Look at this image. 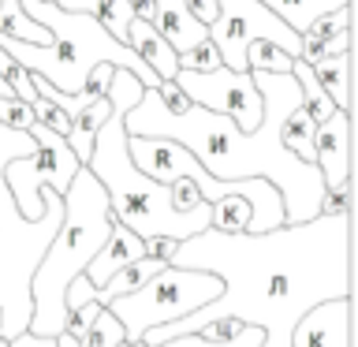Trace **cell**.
Here are the masks:
<instances>
[{
	"label": "cell",
	"mask_w": 358,
	"mask_h": 347,
	"mask_svg": "<svg viewBox=\"0 0 358 347\" xmlns=\"http://www.w3.org/2000/svg\"><path fill=\"white\" fill-rule=\"evenodd\" d=\"M145 257V239H138L131 228H123V224H116L112 220V232H108V239H105V246L94 254V262L86 265V280L94 288H105L112 276L120 273V269H127V265H134V262H142Z\"/></svg>",
	"instance_id": "4fadbf2b"
},
{
	"label": "cell",
	"mask_w": 358,
	"mask_h": 347,
	"mask_svg": "<svg viewBox=\"0 0 358 347\" xmlns=\"http://www.w3.org/2000/svg\"><path fill=\"white\" fill-rule=\"evenodd\" d=\"M313 164L321 172L324 190H340L351 183V112L336 108L313 131Z\"/></svg>",
	"instance_id": "8fae6325"
},
{
	"label": "cell",
	"mask_w": 358,
	"mask_h": 347,
	"mask_svg": "<svg viewBox=\"0 0 358 347\" xmlns=\"http://www.w3.org/2000/svg\"><path fill=\"white\" fill-rule=\"evenodd\" d=\"M265 340V332L262 329H254V325H246V329L239 336H231V340H206V336H179V340H168L161 347H262Z\"/></svg>",
	"instance_id": "603a6c76"
},
{
	"label": "cell",
	"mask_w": 358,
	"mask_h": 347,
	"mask_svg": "<svg viewBox=\"0 0 358 347\" xmlns=\"http://www.w3.org/2000/svg\"><path fill=\"white\" fill-rule=\"evenodd\" d=\"M179 60V71H213V67H220V52L213 49V41H198L194 49H187V52H179L176 56Z\"/></svg>",
	"instance_id": "d4e9b609"
},
{
	"label": "cell",
	"mask_w": 358,
	"mask_h": 347,
	"mask_svg": "<svg viewBox=\"0 0 358 347\" xmlns=\"http://www.w3.org/2000/svg\"><path fill=\"white\" fill-rule=\"evenodd\" d=\"M321 213H351V183L340 187V190H324Z\"/></svg>",
	"instance_id": "83f0119b"
},
{
	"label": "cell",
	"mask_w": 358,
	"mask_h": 347,
	"mask_svg": "<svg viewBox=\"0 0 358 347\" xmlns=\"http://www.w3.org/2000/svg\"><path fill=\"white\" fill-rule=\"evenodd\" d=\"M0 347H8V344H4V340H0Z\"/></svg>",
	"instance_id": "d6a6232c"
},
{
	"label": "cell",
	"mask_w": 358,
	"mask_h": 347,
	"mask_svg": "<svg viewBox=\"0 0 358 347\" xmlns=\"http://www.w3.org/2000/svg\"><path fill=\"white\" fill-rule=\"evenodd\" d=\"M187 8H190V15H194L201 27H209L213 19H217V0H187Z\"/></svg>",
	"instance_id": "f1b7e54d"
},
{
	"label": "cell",
	"mask_w": 358,
	"mask_h": 347,
	"mask_svg": "<svg viewBox=\"0 0 358 347\" xmlns=\"http://www.w3.org/2000/svg\"><path fill=\"white\" fill-rule=\"evenodd\" d=\"M0 97H15V94H11V86L4 83V78H0Z\"/></svg>",
	"instance_id": "4dcf8cb0"
},
{
	"label": "cell",
	"mask_w": 358,
	"mask_h": 347,
	"mask_svg": "<svg viewBox=\"0 0 358 347\" xmlns=\"http://www.w3.org/2000/svg\"><path fill=\"white\" fill-rule=\"evenodd\" d=\"M168 265L220 276L224 291L187 318L150 329L142 347L194 336L228 318L265 336H291L317 302L351 299V213H321L306 224H280L257 235L206 228L176 243Z\"/></svg>",
	"instance_id": "6da1fadb"
},
{
	"label": "cell",
	"mask_w": 358,
	"mask_h": 347,
	"mask_svg": "<svg viewBox=\"0 0 358 347\" xmlns=\"http://www.w3.org/2000/svg\"><path fill=\"white\" fill-rule=\"evenodd\" d=\"M60 198H64L60 232L52 235L49 250H45V257L38 262L34 280H30L34 313H30L27 332L45 336V340H56L64 332V325H67L64 291L75 276L86 273V265L94 262V254L105 246L108 232H112L108 194L86 164L75 172V179L67 183V190Z\"/></svg>",
	"instance_id": "5b68a950"
},
{
	"label": "cell",
	"mask_w": 358,
	"mask_h": 347,
	"mask_svg": "<svg viewBox=\"0 0 358 347\" xmlns=\"http://www.w3.org/2000/svg\"><path fill=\"white\" fill-rule=\"evenodd\" d=\"M19 8L27 11L38 27L49 30V45L0 38V49H4L27 75L45 78L52 90H60V94H78L97 64H112V67H120V71H131L145 90L161 86V78H157L123 41L112 38L97 19L83 15V11H64L56 4H45V0H19Z\"/></svg>",
	"instance_id": "277c9868"
},
{
	"label": "cell",
	"mask_w": 358,
	"mask_h": 347,
	"mask_svg": "<svg viewBox=\"0 0 358 347\" xmlns=\"http://www.w3.org/2000/svg\"><path fill=\"white\" fill-rule=\"evenodd\" d=\"M56 8H64V11H83V15L97 19L116 41L127 38V27H131V19H134L131 0H56Z\"/></svg>",
	"instance_id": "9a60e30c"
},
{
	"label": "cell",
	"mask_w": 358,
	"mask_h": 347,
	"mask_svg": "<svg viewBox=\"0 0 358 347\" xmlns=\"http://www.w3.org/2000/svg\"><path fill=\"white\" fill-rule=\"evenodd\" d=\"M172 83L183 90L190 105L235 120L239 131H254L262 123V90L254 86L250 71H231V67H213V71H176Z\"/></svg>",
	"instance_id": "30bf717a"
},
{
	"label": "cell",
	"mask_w": 358,
	"mask_h": 347,
	"mask_svg": "<svg viewBox=\"0 0 358 347\" xmlns=\"http://www.w3.org/2000/svg\"><path fill=\"white\" fill-rule=\"evenodd\" d=\"M254 86L262 90V123L254 131H239L235 120L206 112L198 105H187L183 112L164 108L157 90H142L138 105L123 116V131L142 134V139H172L183 150L194 153V161L213 179L235 183V179H265L284 198V224H306L321 217L324 183L321 172L295 153L284 150L280 127L284 120L302 105L299 83L291 75L273 71H250Z\"/></svg>",
	"instance_id": "7a4b0ae2"
},
{
	"label": "cell",
	"mask_w": 358,
	"mask_h": 347,
	"mask_svg": "<svg viewBox=\"0 0 358 347\" xmlns=\"http://www.w3.org/2000/svg\"><path fill=\"white\" fill-rule=\"evenodd\" d=\"M142 83L131 71H112V83L105 90L108 97V120L94 134V150H90L86 168L94 179L105 187L112 220L131 228L138 239H176L183 243L190 235L206 232L213 220V206L198 201L194 209H176V190L172 183H157V179L142 176L127 153V131H123V116L138 105Z\"/></svg>",
	"instance_id": "3957f363"
},
{
	"label": "cell",
	"mask_w": 358,
	"mask_h": 347,
	"mask_svg": "<svg viewBox=\"0 0 358 347\" xmlns=\"http://www.w3.org/2000/svg\"><path fill=\"white\" fill-rule=\"evenodd\" d=\"M30 139L38 142V150H34L30 157L8 161L4 164V183L11 190V198H15V209L22 213V217L38 220L45 213L41 190L49 187V190H56V194H64L67 183L75 179V172L83 164H78V157L71 153V146H67L64 134L49 131L45 123H34Z\"/></svg>",
	"instance_id": "9c48e42d"
},
{
	"label": "cell",
	"mask_w": 358,
	"mask_h": 347,
	"mask_svg": "<svg viewBox=\"0 0 358 347\" xmlns=\"http://www.w3.org/2000/svg\"><path fill=\"white\" fill-rule=\"evenodd\" d=\"M246 220H250V206H246V198L228 194V198L213 201V220H209V228H217V232H243Z\"/></svg>",
	"instance_id": "7402d4cb"
},
{
	"label": "cell",
	"mask_w": 358,
	"mask_h": 347,
	"mask_svg": "<svg viewBox=\"0 0 358 347\" xmlns=\"http://www.w3.org/2000/svg\"><path fill=\"white\" fill-rule=\"evenodd\" d=\"M313 131H317V123H313L310 112L299 105V108L284 120V127H280V142H284V150L295 153L299 161L313 164ZM313 168H317V164H313Z\"/></svg>",
	"instance_id": "ffe728a7"
},
{
	"label": "cell",
	"mask_w": 358,
	"mask_h": 347,
	"mask_svg": "<svg viewBox=\"0 0 358 347\" xmlns=\"http://www.w3.org/2000/svg\"><path fill=\"white\" fill-rule=\"evenodd\" d=\"M168 262H161V257H142V262H134L127 269H120L116 276L108 280L105 288H94V302L97 306H108L112 299H120V295H131L134 288H142L145 280H150L153 273H161Z\"/></svg>",
	"instance_id": "ac0fdd59"
},
{
	"label": "cell",
	"mask_w": 358,
	"mask_h": 347,
	"mask_svg": "<svg viewBox=\"0 0 358 347\" xmlns=\"http://www.w3.org/2000/svg\"><path fill=\"white\" fill-rule=\"evenodd\" d=\"M291 347H351V299L317 302L291 329Z\"/></svg>",
	"instance_id": "7c38bea8"
},
{
	"label": "cell",
	"mask_w": 358,
	"mask_h": 347,
	"mask_svg": "<svg viewBox=\"0 0 358 347\" xmlns=\"http://www.w3.org/2000/svg\"><path fill=\"white\" fill-rule=\"evenodd\" d=\"M0 123H8V127H15V131H30L38 120H34V108L27 105V101L0 97Z\"/></svg>",
	"instance_id": "484cf974"
},
{
	"label": "cell",
	"mask_w": 358,
	"mask_h": 347,
	"mask_svg": "<svg viewBox=\"0 0 358 347\" xmlns=\"http://www.w3.org/2000/svg\"><path fill=\"white\" fill-rule=\"evenodd\" d=\"M262 4L273 11V15L284 19L295 34H306L321 15H329L336 8H347L351 0H262Z\"/></svg>",
	"instance_id": "e0dca14e"
},
{
	"label": "cell",
	"mask_w": 358,
	"mask_h": 347,
	"mask_svg": "<svg viewBox=\"0 0 358 347\" xmlns=\"http://www.w3.org/2000/svg\"><path fill=\"white\" fill-rule=\"evenodd\" d=\"M108 112H112V105H108V97H101V101H94L86 112H78V116L71 120V131H67V146H71V153L78 157V164H86L90 161V150H94V134H97V127L108 120Z\"/></svg>",
	"instance_id": "d6986e66"
},
{
	"label": "cell",
	"mask_w": 358,
	"mask_h": 347,
	"mask_svg": "<svg viewBox=\"0 0 358 347\" xmlns=\"http://www.w3.org/2000/svg\"><path fill=\"white\" fill-rule=\"evenodd\" d=\"M45 4H56V0H45Z\"/></svg>",
	"instance_id": "1f68e13d"
},
{
	"label": "cell",
	"mask_w": 358,
	"mask_h": 347,
	"mask_svg": "<svg viewBox=\"0 0 358 347\" xmlns=\"http://www.w3.org/2000/svg\"><path fill=\"white\" fill-rule=\"evenodd\" d=\"M105 310V306H97V302H86V306H78V310H67V325H64V332L71 336V340H83V336L94 329V321H97V313Z\"/></svg>",
	"instance_id": "4316f807"
},
{
	"label": "cell",
	"mask_w": 358,
	"mask_h": 347,
	"mask_svg": "<svg viewBox=\"0 0 358 347\" xmlns=\"http://www.w3.org/2000/svg\"><path fill=\"white\" fill-rule=\"evenodd\" d=\"M321 49H324V52H329V56H340V52H351V30H340V34H332V38H329V41H324V45H321Z\"/></svg>",
	"instance_id": "f546056e"
},
{
	"label": "cell",
	"mask_w": 358,
	"mask_h": 347,
	"mask_svg": "<svg viewBox=\"0 0 358 347\" xmlns=\"http://www.w3.org/2000/svg\"><path fill=\"white\" fill-rule=\"evenodd\" d=\"M34 150H38V142L30 139V131L0 123V340L4 344L30 329V280L64 220V198L56 190H41L45 213L30 220L15 209V198L4 183V164L15 157H30Z\"/></svg>",
	"instance_id": "8992f818"
},
{
	"label": "cell",
	"mask_w": 358,
	"mask_h": 347,
	"mask_svg": "<svg viewBox=\"0 0 358 347\" xmlns=\"http://www.w3.org/2000/svg\"><path fill=\"white\" fill-rule=\"evenodd\" d=\"M317 86L329 94V101L336 108L351 112V52H340V56H324V60L310 64Z\"/></svg>",
	"instance_id": "2e32d148"
},
{
	"label": "cell",
	"mask_w": 358,
	"mask_h": 347,
	"mask_svg": "<svg viewBox=\"0 0 358 347\" xmlns=\"http://www.w3.org/2000/svg\"><path fill=\"white\" fill-rule=\"evenodd\" d=\"M291 56L284 49H276V45L268 41H254L246 45V71H273V75H291Z\"/></svg>",
	"instance_id": "44dd1931"
},
{
	"label": "cell",
	"mask_w": 358,
	"mask_h": 347,
	"mask_svg": "<svg viewBox=\"0 0 358 347\" xmlns=\"http://www.w3.org/2000/svg\"><path fill=\"white\" fill-rule=\"evenodd\" d=\"M123 45L138 56V60L150 67V71L161 78V83H172L176 71H179V60H176V49L161 38V30L153 27V22H142V19H131L127 27V38Z\"/></svg>",
	"instance_id": "5bb4252c"
},
{
	"label": "cell",
	"mask_w": 358,
	"mask_h": 347,
	"mask_svg": "<svg viewBox=\"0 0 358 347\" xmlns=\"http://www.w3.org/2000/svg\"><path fill=\"white\" fill-rule=\"evenodd\" d=\"M340 30H351V8H336V11H329V15H321L306 34H302V38L324 45V41L332 38V34H340Z\"/></svg>",
	"instance_id": "cb8c5ba5"
},
{
	"label": "cell",
	"mask_w": 358,
	"mask_h": 347,
	"mask_svg": "<svg viewBox=\"0 0 358 347\" xmlns=\"http://www.w3.org/2000/svg\"><path fill=\"white\" fill-rule=\"evenodd\" d=\"M224 291L220 276L201 273V269H176L164 265L161 273H153L142 288H134L131 295H120L108 302V313L120 321L123 340L142 344V336L161 325H172L187 313L201 310Z\"/></svg>",
	"instance_id": "52a82bcc"
},
{
	"label": "cell",
	"mask_w": 358,
	"mask_h": 347,
	"mask_svg": "<svg viewBox=\"0 0 358 347\" xmlns=\"http://www.w3.org/2000/svg\"><path fill=\"white\" fill-rule=\"evenodd\" d=\"M217 19L209 22L206 38L220 52V64L231 71H246V45L268 41L284 49L291 60L302 52V34H295L280 15H273L262 0H217Z\"/></svg>",
	"instance_id": "ba28073f"
}]
</instances>
